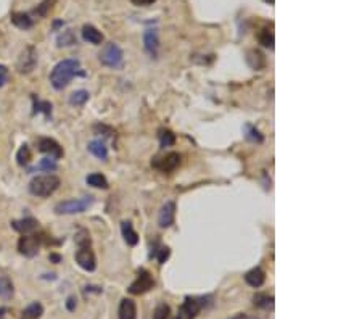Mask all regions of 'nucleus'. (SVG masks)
Wrapping results in <instances>:
<instances>
[{
  "label": "nucleus",
  "instance_id": "aec40b11",
  "mask_svg": "<svg viewBox=\"0 0 362 319\" xmlns=\"http://www.w3.org/2000/svg\"><path fill=\"white\" fill-rule=\"evenodd\" d=\"M11 23L15 24L16 28H19V29L32 28V18L28 15V13H21V11L11 13Z\"/></svg>",
  "mask_w": 362,
  "mask_h": 319
},
{
  "label": "nucleus",
  "instance_id": "bb28decb",
  "mask_svg": "<svg viewBox=\"0 0 362 319\" xmlns=\"http://www.w3.org/2000/svg\"><path fill=\"white\" fill-rule=\"evenodd\" d=\"M31 157H32V153H31V148L28 145H21V148L18 150L16 153V161H18V165L19 166H26L28 163L31 161Z\"/></svg>",
  "mask_w": 362,
  "mask_h": 319
},
{
  "label": "nucleus",
  "instance_id": "f8f14e48",
  "mask_svg": "<svg viewBox=\"0 0 362 319\" xmlns=\"http://www.w3.org/2000/svg\"><path fill=\"white\" fill-rule=\"evenodd\" d=\"M144 44L147 52L152 57H156L158 54V47H159V39H158V29L155 28H148L144 32Z\"/></svg>",
  "mask_w": 362,
  "mask_h": 319
},
{
  "label": "nucleus",
  "instance_id": "c756f323",
  "mask_svg": "<svg viewBox=\"0 0 362 319\" xmlns=\"http://www.w3.org/2000/svg\"><path fill=\"white\" fill-rule=\"evenodd\" d=\"M245 135H247V139L251 140V142H258V144H261V142L264 140L262 137V134L258 131V129L255 126H251V125H247L245 126Z\"/></svg>",
  "mask_w": 362,
  "mask_h": 319
},
{
  "label": "nucleus",
  "instance_id": "423d86ee",
  "mask_svg": "<svg viewBox=\"0 0 362 319\" xmlns=\"http://www.w3.org/2000/svg\"><path fill=\"white\" fill-rule=\"evenodd\" d=\"M153 287H155V281H153L152 274L148 271L142 269L139 272V277L131 284L129 292H131L132 295H142V294H147V292L152 290Z\"/></svg>",
  "mask_w": 362,
  "mask_h": 319
},
{
  "label": "nucleus",
  "instance_id": "1a4fd4ad",
  "mask_svg": "<svg viewBox=\"0 0 362 319\" xmlns=\"http://www.w3.org/2000/svg\"><path fill=\"white\" fill-rule=\"evenodd\" d=\"M152 165H153V168H156V169H159V171H163V173H171L180 165V155L176 153V152L167 153L166 157H163V158H156L152 163Z\"/></svg>",
  "mask_w": 362,
  "mask_h": 319
},
{
  "label": "nucleus",
  "instance_id": "f03ea898",
  "mask_svg": "<svg viewBox=\"0 0 362 319\" xmlns=\"http://www.w3.org/2000/svg\"><path fill=\"white\" fill-rule=\"evenodd\" d=\"M61 181L58 176L53 174H45V176H37L29 182V192L34 197H50L58 187H60Z\"/></svg>",
  "mask_w": 362,
  "mask_h": 319
},
{
  "label": "nucleus",
  "instance_id": "ddd939ff",
  "mask_svg": "<svg viewBox=\"0 0 362 319\" xmlns=\"http://www.w3.org/2000/svg\"><path fill=\"white\" fill-rule=\"evenodd\" d=\"M119 319H137V307L131 298H122L119 303Z\"/></svg>",
  "mask_w": 362,
  "mask_h": 319
},
{
  "label": "nucleus",
  "instance_id": "9b49d317",
  "mask_svg": "<svg viewBox=\"0 0 362 319\" xmlns=\"http://www.w3.org/2000/svg\"><path fill=\"white\" fill-rule=\"evenodd\" d=\"M174 218H176V203L174 201H167V203L161 208L159 216H158V224L159 227H169L174 224Z\"/></svg>",
  "mask_w": 362,
  "mask_h": 319
},
{
  "label": "nucleus",
  "instance_id": "39448f33",
  "mask_svg": "<svg viewBox=\"0 0 362 319\" xmlns=\"http://www.w3.org/2000/svg\"><path fill=\"white\" fill-rule=\"evenodd\" d=\"M36 64H37V52L32 45H29V47L24 49L21 57L18 58L16 68L21 74H29L36 68Z\"/></svg>",
  "mask_w": 362,
  "mask_h": 319
},
{
  "label": "nucleus",
  "instance_id": "9d476101",
  "mask_svg": "<svg viewBox=\"0 0 362 319\" xmlns=\"http://www.w3.org/2000/svg\"><path fill=\"white\" fill-rule=\"evenodd\" d=\"M39 150L45 155H49V158H53V160H58V158L63 157L61 145L50 137H44V139L39 140Z\"/></svg>",
  "mask_w": 362,
  "mask_h": 319
},
{
  "label": "nucleus",
  "instance_id": "a211bd4d",
  "mask_svg": "<svg viewBox=\"0 0 362 319\" xmlns=\"http://www.w3.org/2000/svg\"><path fill=\"white\" fill-rule=\"evenodd\" d=\"M87 148H89V152L92 153L94 157L99 158V160L105 161L108 158V148H106L105 142H103V140H92L87 145Z\"/></svg>",
  "mask_w": 362,
  "mask_h": 319
},
{
  "label": "nucleus",
  "instance_id": "0eeeda50",
  "mask_svg": "<svg viewBox=\"0 0 362 319\" xmlns=\"http://www.w3.org/2000/svg\"><path fill=\"white\" fill-rule=\"evenodd\" d=\"M41 244H42V237H37V236H23L19 239L18 242V250L21 255L24 256H36L39 249H41Z\"/></svg>",
  "mask_w": 362,
  "mask_h": 319
},
{
  "label": "nucleus",
  "instance_id": "412c9836",
  "mask_svg": "<svg viewBox=\"0 0 362 319\" xmlns=\"http://www.w3.org/2000/svg\"><path fill=\"white\" fill-rule=\"evenodd\" d=\"M247 62L253 69H261L266 66V58L259 50H250L247 54Z\"/></svg>",
  "mask_w": 362,
  "mask_h": 319
},
{
  "label": "nucleus",
  "instance_id": "4c0bfd02",
  "mask_svg": "<svg viewBox=\"0 0 362 319\" xmlns=\"http://www.w3.org/2000/svg\"><path fill=\"white\" fill-rule=\"evenodd\" d=\"M6 82V68L3 64H0V87Z\"/></svg>",
  "mask_w": 362,
  "mask_h": 319
},
{
  "label": "nucleus",
  "instance_id": "20e7f679",
  "mask_svg": "<svg viewBox=\"0 0 362 319\" xmlns=\"http://www.w3.org/2000/svg\"><path fill=\"white\" fill-rule=\"evenodd\" d=\"M92 197H84V198H73V200H64L60 201L55 206L56 214H77L86 211L87 208L92 205Z\"/></svg>",
  "mask_w": 362,
  "mask_h": 319
},
{
  "label": "nucleus",
  "instance_id": "79ce46f5",
  "mask_svg": "<svg viewBox=\"0 0 362 319\" xmlns=\"http://www.w3.org/2000/svg\"><path fill=\"white\" fill-rule=\"evenodd\" d=\"M264 2L269 3V5H274V3H275V0H264Z\"/></svg>",
  "mask_w": 362,
  "mask_h": 319
},
{
  "label": "nucleus",
  "instance_id": "72a5a7b5",
  "mask_svg": "<svg viewBox=\"0 0 362 319\" xmlns=\"http://www.w3.org/2000/svg\"><path fill=\"white\" fill-rule=\"evenodd\" d=\"M76 242H77V245H79V247H87V245H90V236H89V232L82 229L76 236Z\"/></svg>",
  "mask_w": 362,
  "mask_h": 319
},
{
  "label": "nucleus",
  "instance_id": "58836bf2",
  "mask_svg": "<svg viewBox=\"0 0 362 319\" xmlns=\"http://www.w3.org/2000/svg\"><path fill=\"white\" fill-rule=\"evenodd\" d=\"M153 2H156V0H132V3L137 5V6H148V5H152Z\"/></svg>",
  "mask_w": 362,
  "mask_h": 319
},
{
  "label": "nucleus",
  "instance_id": "b1692460",
  "mask_svg": "<svg viewBox=\"0 0 362 319\" xmlns=\"http://www.w3.org/2000/svg\"><path fill=\"white\" fill-rule=\"evenodd\" d=\"M89 100V92L87 90H76V92H73L69 95V103L73 107H82L84 103H86Z\"/></svg>",
  "mask_w": 362,
  "mask_h": 319
},
{
  "label": "nucleus",
  "instance_id": "393cba45",
  "mask_svg": "<svg viewBox=\"0 0 362 319\" xmlns=\"http://www.w3.org/2000/svg\"><path fill=\"white\" fill-rule=\"evenodd\" d=\"M159 144L163 148L172 147L174 144H176V134H174L172 131H169V129H161L159 131Z\"/></svg>",
  "mask_w": 362,
  "mask_h": 319
},
{
  "label": "nucleus",
  "instance_id": "2f4dec72",
  "mask_svg": "<svg viewBox=\"0 0 362 319\" xmlns=\"http://www.w3.org/2000/svg\"><path fill=\"white\" fill-rule=\"evenodd\" d=\"M73 44H76V37L71 29L64 31L63 36L58 37V47H68V45H73Z\"/></svg>",
  "mask_w": 362,
  "mask_h": 319
},
{
  "label": "nucleus",
  "instance_id": "5701e85b",
  "mask_svg": "<svg viewBox=\"0 0 362 319\" xmlns=\"http://www.w3.org/2000/svg\"><path fill=\"white\" fill-rule=\"evenodd\" d=\"M86 182L89 186H92L95 189H108V181L103 174L100 173H92L86 178Z\"/></svg>",
  "mask_w": 362,
  "mask_h": 319
},
{
  "label": "nucleus",
  "instance_id": "e433bc0d",
  "mask_svg": "<svg viewBox=\"0 0 362 319\" xmlns=\"http://www.w3.org/2000/svg\"><path fill=\"white\" fill-rule=\"evenodd\" d=\"M34 107H36L34 112H44L47 116L52 113V105H50L49 102H39V100H37Z\"/></svg>",
  "mask_w": 362,
  "mask_h": 319
},
{
  "label": "nucleus",
  "instance_id": "a878e982",
  "mask_svg": "<svg viewBox=\"0 0 362 319\" xmlns=\"http://www.w3.org/2000/svg\"><path fill=\"white\" fill-rule=\"evenodd\" d=\"M23 315L24 318H28V319H37V318H41L44 315V307L41 303H31L28 308H26L23 311Z\"/></svg>",
  "mask_w": 362,
  "mask_h": 319
},
{
  "label": "nucleus",
  "instance_id": "ea45409f",
  "mask_svg": "<svg viewBox=\"0 0 362 319\" xmlns=\"http://www.w3.org/2000/svg\"><path fill=\"white\" fill-rule=\"evenodd\" d=\"M66 308H68L69 311H74V308H76V298H74V297H69V298H68Z\"/></svg>",
  "mask_w": 362,
  "mask_h": 319
},
{
  "label": "nucleus",
  "instance_id": "f3484780",
  "mask_svg": "<svg viewBox=\"0 0 362 319\" xmlns=\"http://www.w3.org/2000/svg\"><path fill=\"white\" fill-rule=\"evenodd\" d=\"M264 281H266V272L261 268H255L245 274V282H247L250 287H255V289L261 287Z\"/></svg>",
  "mask_w": 362,
  "mask_h": 319
},
{
  "label": "nucleus",
  "instance_id": "4be33fe9",
  "mask_svg": "<svg viewBox=\"0 0 362 319\" xmlns=\"http://www.w3.org/2000/svg\"><path fill=\"white\" fill-rule=\"evenodd\" d=\"M258 41H259V44L262 45V47H266V49H274L275 37H274L272 29L262 28L259 32H258Z\"/></svg>",
  "mask_w": 362,
  "mask_h": 319
},
{
  "label": "nucleus",
  "instance_id": "37998d69",
  "mask_svg": "<svg viewBox=\"0 0 362 319\" xmlns=\"http://www.w3.org/2000/svg\"><path fill=\"white\" fill-rule=\"evenodd\" d=\"M176 319H179V318H176Z\"/></svg>",
  "mask_w": 362,
  "mask_h": 319
},
{
  "label": "nucleus",
  "instance_id": "7ed1b4c3",
  "mask_svg": "<svg viewBox=\"0 0 362 319\" xmlns=\"http://www.w3.org/2000/svg\"><path fill=\"white\" fill-rule=\"evenodd\" d=\"M122 58H124V54H122L119 45L114 44V42H108L99 54L100 63L105 64V66H108V68H114V69L121 68Z\"/></svg>",
  "mask_w": 362,
  "mask_h": 319
},
{
  "label": "nucleus",
  "instance_id": "f257e3e1",
  "mask_svg": "<svg viewBox=\"0 0 362 319\" xmlns=\"http://www.w3.org/2000/svg\"><path fill=\"white\" fill-rule=\"evenodd\" d=\"M77 74L84 76V73L81 71L79 60H76V58H66V60H61L60 63H56V66L52 69L50 82L56 90H61L66 87L69 81Z\"/></svg>",
  "mask_w": 362,
  "mask_h": 319
},
{
  "label": "nucleus",
  "instance_id": "a19ab883",
  "mask_svg": "<svg viewBox=\"0 0 362 319\" xmlns=\"http://www.w3.org/2000/svg\"><path fill=\"white\" fill-rule=\"evenodd\" d=\"M50 261L60 263V261H61V256H60V255H56V253H52V255H50Z\"/></svg>",
  "mask_w": 362,
  "mask_h": 319
},
{
  "label": "nucleus",
  "instance_id": "dca6fc26",
  "mask_svg": "<svg viewBox=\"0 0 362 319\" xmlns=\"http://www.w3.org/2000/svg\"><path fill=\"white\" fill-rule=\"evenodd\" d=\"M82 39L92 45H100L103 42V34L92 24H86L82 28Z\"/></svg>",
  "mask_w": 362,
  "mask_h": 319
},
{
  "label": "nucleus",
  "instance_id": "c85d7f7f",
  "mask_svg": "<svg viewBox=\"0 0 362 319\" xmlns=\"http://www.w3.org/2000/svg\"><path fill=\"white\" fill-rule=\"evenodd\" d=\"M253 300H255L256 307H259V308H272L274 307V298L266 295V294H258V295H255Z\"/></svg>",
  "mask_w": 362,
  "mask_h": 319
},
{
  "label": "nucleus",
  "instance_id": "cd10ccee",
  "mask_svg": "<svg viewBox=\"0 0 362 319\" xmlns=\"http://www.w3.org/2000/svg\"><path fill=\"white\" fill-rule=\"evenodd\" d=\"M13 294V284L8 277L2 276L0 277V297L2 298H10Z\"/></svg>",
  "mask_w": 362,
  "mask_h": 319
},
{
  "label": "nucleus",
  "instance_id": "4468645a",
  "mask_svg": "<svg viewBox=\"0 0 362 319\" xmlns=\"http://www.w3.org/2000/svg\"><path fill=\"white\" fill-rule=\"evenodd\" d=\"M203 303H200L198 298H185V302L182 305V315L185 316V319H195L197 315L202 310Z\"/></svg>",
  "mask_w": 362,
  "mask_h": 319
},
{
  "label": "nucleus",
  "instance_id": "2eb2a0df",
  "mask_svg": "<svg viewBox=\"0 0 362 319\" xmlns=\"http://www.w3.org/2000/svg\"><path fill=\"white\" fill-rule=\"evenodd\" d=\"M11 226H13V229H15V231L21 232L23 236H26V234H32V232H34L37 227H39V223H37L34 218H23V219H19V221H13Z\"/></svg>",
  "mask_w": 362,
  "mask_h": 319
},
{
  "label": "nucleus",
  "instance_id": "7c9ffc66",
  "mask_svg": "<svg viewBox=\"0 0 362 319\" xmlns=\"http://www.w3.org/2000/svg\"><path fill=\"white\" fill-rule=\"evenodd\" d=\"M56 168H58L56 160H53V158H44V160L39 161V165L34 168V171L37 169V171H47V173H50V171H55Z\"/></svg>",
  "mask_w": 362,
  "mask_h": 319
},
{
  "label": "nucleus",
  "instance_id": "f704fd0d",
  "mask_svg": "<svg viewBox=\"0 0 362 319\" xmlns=\"http://www.w3.org/2000/svg\"><path fill=\"white\" fill-rule=\"evenodd\" d=\"M50 8H52V2H50V0H44V2L41 3V6H37V8L34 10V15H37V16H45Z\"/></svg>",
  "mask_w": 362,
  "mask_h": 319
},
{
  "label": "nucleus",
  "instance_id": "c9c22d12",
  "mask_svg": "<svg viewBox=\"0 0 362 319\" xmlns=\"http://www.w3.org/2000/svg\"><path fill=\"white\" fill-rule=\"evenodd\" d=\"M169 255H171V250L167 249V247H161V249L158 250V255H156L158 263L159 264H164L167 261V258H169Z\"/></svg>",
  "mask_w": 362,
  "mask_h": 319
},
{
  "label": "nucleus",
  "instance_id": "6ab92c4d",
  "mask_svg": "<svg viewBox=\"0 0 362 319\" xmlns=\"http://www.w3.org/2000/svg\"><path fill=\"white\" fill-rule=\"evenodd\" d=\"M121 231H122V237H124L127 245H131V247L137 245L139 236H137V232L134 231V227H132L131 223H129V221H124V223H121Z\"/></svg>",
  "mask_w": 362,
  "mask_h": 319
},
{
  "label": "nucleus",
  "instance_id": "473e14b6",
  "mask_svg": "<svg viewBox=\"0 0 362 319\" xmlns=\"http://www.w3.org/2000/svg\"><path fill=\"white\" fill-rule=\"evenodd\" d=\"M169 313H171V310L167 305L164 303H161L156 307V310H155V313H153V319H167L169 318Z\"/></svg>",
  "mask_w": 362,
  "mask_h": 319
},
{
  "label": "nucleus",
  "instance_id": "6e6552de",
  "mask_svg": "<svg viewBox=\"0 0 362 319\" xmlns=\"http://www.w3.org/2000/svg\"><path fill=\"white\" fill-rule=\"evenodd\" d=\"M76 263L81 266L82 269H86L89 272L95 271L97 268V258L95 253L90 250V247H79V250L76 252Z\"/></svg>",
  "mask_w": 362,
  "mask_h": 319
}]
</instances>
